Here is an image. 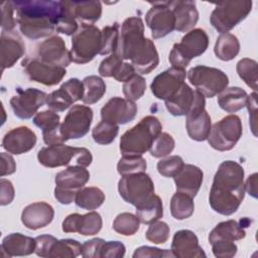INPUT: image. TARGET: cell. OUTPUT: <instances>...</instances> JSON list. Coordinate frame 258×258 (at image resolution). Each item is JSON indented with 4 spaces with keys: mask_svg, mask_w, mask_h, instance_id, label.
Returning a JSON list of instances; mask_svg holds the SVG:
<instances>
[{
    "mask_svg": "<svg viewBox=\"0 0 258 258\" xmlns=\"http://www.w3.org/2000/svg\"><path fill=\"white\" fill-rule=\"evenodd\" d=\"M205 105V96L196 90L194 105L189 112L185 115V127L187 134L192 140L196 141H204L208 139L211 131V117L206 111Z\"/></svg>",
    "mask_w": 258,
    "mask_h": 258,
    "instance_id": "cell-12",
    "label": "cell"
},
{
    "mask_svg": "<svg viewBox=\"0 0 258 258\" xmlns=\"http://www.w3.org/2000/svg\"><path fill=\"white\" fill-rule=\"evenodd\" d=\"M78 28V20L73 16L66 1H60V13L55 25L56 32L66 35H74Z\"/></svg>",
    "mask_w": 258,
    "mask_h": 258,
    "instance_id": "cell-45",
    "label": "cell"
},
{
    "mask_svg": "<svg viewBox=\"0 0 258 258\" xmlns=\"http://www.w3.org/2000/svg\"><path fill=\"white\" fill-rule=\"evenodd\" d=\"M121 198L128 204L138 206L154 194V183L145 172L123 175L118 182Z\"/></svg>",
    "mask_w": 258,
    "mask_h": 258,
    "instance_id": "cell-10",
    "label": "cell"
},
{
    "mask_svg": "<svg viewBox=\"0 0 258 258\" xmlns=\"http://www.w3.org/2000/svg\"><path fill=\"white\" fill-rule=\"evenodd\" d=\"M185 76L186 72L182 69L171 67L165 70L153 79L150 85L152 94L157 99L164 101L171 98L184 84Z\"/></svg>",
    "mask_w": 258,
    "mask_h": 258,
    "instance_id": "cell-17",
    "label": "cell"
},
{
    "mask_svg": "<svg viewBox=\"0 0 258 258\" xmlns=\"http://www.w3.org/2000/svg\"><path fill=\"white\" fill-rule=\"evenodd\" d=\"M82 253V245L73 239L56 240L51 247L48 257L75 258Z\"/></svg>",
    "mask_w": 258,
    "mask_h": 258,
    "instance_id": "cell-41",
    "label": "cell"
},
{
    "mask_svg": "<svg viewBox=\"0 0 258 258\" xmlns=\"http://www.w3.org/2000/svg\"><path fill=\"white\" fill-rule=\"evenodd\" d=\"M54 217L53 208L45 202H36L25 207L21 213L22 224L30 230H38L51 223Z\"/></svg>",
    "mask_w": 258,
    "mask_h": 258,
    "instance_id": "cell-25",
    "label": "cell"
},
{
    "mask_svg": "<svg viewBox=\"0 0 258 258\" xmlns=\"http://www.w3.org/2000/svg\"><path fill=\"white\" fill-rule=\"evenodd\" d=\"M125 255V246L119 241H105L100 249L99 258H121Z\"/></svg>",
    "mask_w": 258,
    "mask_h": 258,
    "instance_id": "cell-52",
    "label": "cell"
},
{
    "mask_svg": "<svg viewBox=\"0 0 258 258\" xmlns=\"http://www.w3.org/2000/svg\"><path fill=\"white\" fill-rule=\"evenodd\" d=\"M137 114V105L130 100L113 97L101 109L102 120L123 125L132 121Z\"/></svg>",
    "mask_w": 258,
    "mask_h": 258,
    "instance_id": "cell-20",
    "label": "cell"
},
{
    "mask_svg": "<svg viewBox=\"0 0 258 258\" xmlns=\"http://www.w3.org/2000/svg\"><path fill=\"white\" fill-rule=\"evenodd\" d=\"M38 58L48 64L56 67H68L72 61L71 51L67 49L64 40L53 35L43 40L37 47Z\"/></svg>",
    "mask_w": 258,
    "mask_h": 258,
    "instance_id": "cell-19",
    "label": "cell"
},
{
    "mask_svg": "<svg viewBox=\"0 0 258 258\" xmlns=\"http://www.w3.org/2000/svg\"><path fill=\"white\" fill-rule=\"evenodd\" d=\"M209 46V36L202 28L186 32L180 42L174 43L169 52V62L172 67L184 70L195 57L202 55Z\"/></svg>",
    "mask_w": 258,
    "mask_h": 258,
    "instance_id": "cell-5",
    "label": "cell"
},
{
    "mask_svg": "<svg viewBox=\"0 0 258 258\" xmlns=\"http://www.w3.org/2000/svg\"><path fill=\"white\" fill-rule=\"evenodd\" d=\"M14 6L12 1H4L1 4L2 12V22L1 26L4 32H11L16 25V18L14 17Z\"/></svg>",
    "mask_w": 258,
    "mask_h": 258,
    "instance_id": "cell-53",
    "label": "cell"
},
{
    "mask_svg": "<svg viewBox=\"0 0 258 258\" xmlns=\"http://www.w3.org/2000/svg\"><path fill=\"white\" fill-rule=\"evenodd\" d=\"M243 128L239 116L228 115L211 127L208 136L209 144L218 151H228L234 148L242 136Z\"/></svg>",
    "mask_w": 258,
    "mask_h": 258,
    "instance_id": "cell-9",
    "label": "cell"
},
{
    "mask_svg": "<svg viewBox=\"0 0 258 258\" xmlns=\"http://www.w3.org/2000/svg\"><path fill=\"white\" fill-rule=\"evenodd\" d=\"M204 173L202 169L192 164H183L179 172L173 177L176 191L184 192L195 198L203 183Z\"/></svg>",
    "mask_w": 258,
    "mask_h": 258,
    "instance_id": "cell-28",
    "label": "cell"
},
{
    "mask_svg": "<svg viewBox=\"0 0 258 258\" xmlns=\"http://www.w3.org/2000/svg\"><path fill=\"white\" fill-rule=\"evenodd\" d=\"M21 66L30 81L45 85L54 86L66 76V68L56 67L41 61L38 57H26Z\"/></svg>",
    "mask_w": 258,
    "mask_h": 258,
    "instance_id": "cell-15",
    "label": "cell"
},
{
    "mask_svg": "<svg viewBox=\"0 0 258 258\" xmlns=\"http://www.w3.org/2000/svg\"><path fill=\"white\" fill-rule=\"evenodd\" d=\"M169 7L175 19V30L185 32L197 24L199 12L195 1H169Z\"/></svg>",
    "mask_w": 258,
    "mask_h": 258,
    "instance_id": "cell-27",
    "label": "cell"
},
{
    "mask_svg": "<svg viewBox=\"0 0 258 258\" xmlns=\"http://www.w3.org/2000/svg\"><path fill=\"white\" fill-rule=\"evenodd\" d=\"M130 60L137 73L142 75L151 73L159 63L158 52L154 42L149 38H145Z\"/></svg>",
    "mask_w": 258,
    "mask_h": 258,
    "instance_id": "cell-29",
    "label": "cell"
},
{
    "mask_svg": "<svg viewBox=\"0 0 258 258\" xmlns=\"http://www.w3.org/2000/svg\"><path fill=\"white\" fill-rule=\"evenodd\" d=\"M102 43H101V55L114 53L117 48L118 36H119V24L116 22L113 25H107L102 30Z\"/></svg>",
    "mask_w": 258,
    "mask_h": 258,
    "instance_id": "cell-46",
    "label": "cell"
},
{
    "mask_svg": "<svg viewBox=\"0 0 258 258\" xmlns=\"http://www.w3.org/2000/svg\"><path fill=\"white\" fill-rule=\"evenodd\" d=\"M248 95L245 90L240 87L226 88L218 97V105L221 109L228 113H236L246 107Z\"/></svg>",
    "mask_w": 258,
    "mask_h": 258,
    "instance_id": "cell-35",
    "label": "cell"
},
{
    "mask_svg": "<svg viewBox=\"0 0 258 258\" xmlns=\"http://www.w3.org/2000/svg\"><path fill=\"white\" fill-rule=\"evenodd\" d=\"M0 56L2 71L13 67L16 61L23 56L25 52V45L21 37L11 32L2 31L0 38Z\"/></svg>",
    "mask_w": 258,
    "mask_h": 258,
    "instance_id": "cell-26",
    "label": "cell"
},
{
    "mask_svg": "<svg viewBox=\"0 0 258 258\" xmlns=\"http://www.w3.org/2000/svg\"><path fill=\"white\" fill-rule=\"evenodd\" d=\"M123 62V59L117 54V53H112L110 56L104 58L100 66H99V74L102 77L105 78H111L114 76L115 72L119 68V66Z\"/></svg>",
    "mask_w": 258,
    "mask_h": 258,
    "instance_id": "cell-54",
    "label": "cell"
},
{
    "mask_svg": "<svg viewBox=\"0 0 258 258\" xmlns=\"http://www.w3.org/2000/svg\"><path fill=\"white\" fill-rule=\"evenodd\" d=\"M237 73L239 77L245 82V84L254 90L257 91V61L244 57L237 62L236 66Z\"/></svg>",
    "mask_w": 258,
    "mask_h": 258,
    "instance_id": "cell-44",
    "label": "cell"
},
{
    "mask_svg": "<svg viewBox=\"0 0 258 258\" xmlns=\"http://www.w3.org/2000/svg\"><path fill=\"white\" fill-rule=\"evenodd\" d=\"M246 236L245 227L235 220H228L219 223L210 233L209 242L213 244L216 241L234 242L242 240Z\"/></svg>",
    "mask_w": 258,
    "mask_h": 258,
    "instance_id": "cell-34",
    "label": "cell"
},
{
    "mask_svg": "<svg viewBox=\"0 0 258 258\" xmlns=\"http://www.w3.org/2000/svg\"><path fill=\"white\" fill-rule=\"evenodd\" d=\"M139 225L140 221L136 215L131 213H121L115 218L113 229L123 236H132L139 230Z\"/></svg>",
    "mask_w": 258,
    "mask_h": 258,
    "instance_id": "cell-43",
    "label": "cell"
},
{
    "mask_svg": "<svg viewBox=\"0 0 258 258\" xmlns=\"http://www.w3.org/2000/svg\"><path fill=\"white\" fill-rule=\"evenodd\" d=\"M73 16L81 21V24H93L102 15L100 1H66Z\"/></svg>",
    "mask_w": 258,
    "mask_h": 258,
    "instance_id": "cell-32",
    "label": "cell"
},
{
    "mask_svg": "<svg viewBox=\"0 0 258 258\" xmlns=\"http://www.w3.org/2000/svg\"><path fill=\"white\" fill-rule=\"evenodd\" d=\"M93 110L85 105L73 106L60 124V131L66 141L84 137L90 130Z\"/></svg>",
    "mask_w": 258,
    "mask_h": 258,
    "instance_id": "cell-13",
    "label": "cell"
},
{
    "mask_svg": "<svg viewBox=\"0 0 258 258\" xmlns=\"http://www.w3.org/2000/svg\"><path fill=\"white\" fill-rule=\"evenodd\" d=\"M84 93L83 82L73 78L64 82L60 88L47 95L46 104L54 112H62L73 103L82 100Z\"/></svg>",
    "mask_w": 258,
    "mask_h": 258,
    "instance_id": "cell-18",
    "label": "cell"
},
{
    "mask_svg": "<svg viewBox=\"0 0 258 258\" xmlns=\"http://www.w3.org/2000/svg\"><path fill=\"white\" fill-rule=\"evenodd\" d=\"M136 74L135 69L133 68V66L129 62H122L119 68L117 69V71L115 72L113 78L118 81V82H127L128 80H130L134 75Z\"/></svg>",
    "mask_w": 258,
    "mask_h": 258,
    "instance_id": "cell-60",
    "label": "cell"
},
{
    "mask_svg": "<svg viewBox=\"0 0 258 258\" xmlns=\"http://www.w3.org/2000/svg\"><path fill=\"white\" fill-rule=\"evenodd\" d=\"M90 179V172L86 167L71 165L67 169L59 171L55 175V186L79 191Z\"/></svg>",
    "mask_w": 258,
    "mask_h": 258,
    "instance_id": "cell-30",
    "label": "cell"
},
{
    "mask_svg": "<svg viewBox=\"0 0 258 258\" xmlns=\"http://www.w3.org/2000/svg\"><path fill=\"white\" fill-rule=\"evenodd\" d=\"M136 216L143 224L149 225L159 220L163 215V207L161 199L153 194L149 199L136 206Z\"/></svg>",
    "mask_w": 258,
    "mask_h": 258,
    "instance_id": "cell-36",
    "label": "cell"
},
{
    "mask_svg": "<svg viewBox=\"0 0 258 258\" xmlns=\"http://www.w3.org/2000/svg\"><path fill=\"white\" fill-rule=\"evenodd\" d=\"M102 218L97 212H90L85 215L78 213L69 215L62 222L64 233H79L83 236H93L102 229Z\"/></svg>",
    "mask_w": 258,
    "mask_h": 258,
    "instance_id": "cell-21",
    "label": "cell"
},
{
    "mask_svg": "<svg viewBox=\"0 0 258 258\" xmlns=\"http://www.w3.org/2000/svg\"><path fill=\"white\" fill-rule=\"evenodd\" d=\"M57 239L51 235H40L35 238L34 253L39 257H48L51 247Z\"/></svg>",
    "mask_w": 258,
    "mask_h": 258,
    "instance_id": "cell-56",
    "label": "cell"
},
{
    "mask_svg": "<svg viewBox=\"0 0 258 258\" xmlns=\"http://www.w3.org/2000/svg\"><path fill=\"white\" fill-rule=\"evenodd\" d=\"M16 10V20L21 33L38 39L50 35L60 13V1L20 0L12 1Z\"/></svg>",
    "mask_w": 258,
    "mask_h": 258,
    "instance_id": "cell-2",
    "label": "cell"
},
{
    "mask_svg": "<svg viewBox=\"0 0 258 258\" xmlns=\"http://www.w3.org/2000/svg\"><path fill=\"white\" fill-rule=\"evenodd\" d=\"M245 196L244 169L236 161L226 160L214 176L209 202L211 208L224 216L237 212Z\"/></svg>",
    "mask_w": 258,
    "mask_h": 258,
    "instance_id": "cell-1",
    "label": "cell"
},
{
    "mask_svg": "<svg viewBox=\"0 0 258 258\" xmlns=\"http://www.w3.org/2000/svg\"><path fill=\"white\" fill-rule=\"evenodd\" d=\"M15 196L13 184L10 180L1 178L0 179V205L6 206L9 205Z\"/></svg>",
    "mask_w": 258,
    "mask_h": 258,
    "instance_id": "cell-59",
    "label": "cell"
},
{
    "mask_svg": "<svg viewBox=\"0 0 258 258\" xmlns=\"http://www.w3.org/2000/svg\"><path fill=\"white\" fill-rule=\"evenodd\" d=\"M212 245L213 253L219 258H230L236 255L238 247L234 242L216 241Z\"/></svg>",
    "mask_w": 258,
    "mask_h": 258,
    "instance_id": "cell-55",
    "label": "cell"
},
{
    "mask_svg": "<svg viewBox=\"0 0 258 258\" xmlns=\"http://www.w3.org/2000/svg\"><path fill=\"white\" fill-rule=\"evenodd\" d=\"M118 132L119 125L102 120L94 127L92 131V137L95 142L102 145H108L115 140Z\"/></svg>",
    "mask_w": 258,
    "mask_h": 258,
    "instance_id": "cell-42",
    "label": "cell"
},
{
    "mask_svg": "<svg viewBox=\"0 0 258 258\" xmlns=\"http://www.w3.org/2000/svg\"><path fill=\"white\" fill-rule=\"evenodd\" d=\"M252 10V1L239 0L228 1L216 5L210 21L211 24L221 33H226L243 21Z\"/></svg>",
    "mask_w": 258,
    "mask_h": 258,
    "instance_id": "cell-8",
    "label": "cell"
},
{
    "mask_svg": "<svg viewBox=\"0 0 258 258\" xmlns=\"http://www.w3.org/2000/svg\"><path fill=\"white\" fill-rule=\"evenodd\" d=\"M184 162L178 155H171L163 158L157 163V171L165 177H174L182 168Z\"/></svg>",
    "mask_w": 258,
    "mask_h": 258,
    "instance_id": "cell-51",
    "label": "cell"
},
{
    "mask_svg": "<svg viewBox=\"0 0 258 258\" xmlns=\"http://www.w3.org/2000/svg\"><path fill=\"white\" fill-rule=\"evenodd\" d=\"M174 145L175 141L173 137L166 132H161L154 139L149 151L153 157L160 158L171 153V151L174 149Z\"/></svg>",
    "mask_w": 258,
    "mask_h": 258,
    "instance_id": "cell-49",
    "label": "cell"
},
{
    "mask_svg": "<svg viewBox=\"0 0 258 258\" xmlns=\"http://www.w3.org/2000/svg\"><path fill=\"white\" fill-rule=\"evenodd\" d=\"M37 159L41 165L49 168L64 165L87 167L92 163L93 156L85 147H72L61 143L41 148L37 153Z\"/></svg>",
    "mask_w": 258,
    "mask_h": 258,
    "instance_id": "cell-4",
    "label": "cell"
},
{
    "mask_svg": "<svg viewBox=\"0 0 258 258\" xmlns=\"http://www.w3.org/2000/svg\"><path fill=\"white\" fill-rule=\"evenodd\" d=\"M152 7L145 15V22L153 38H161L174 30L175 19L169 7V1L149 2Z\"/></svg>",
    "mask_w": 258,
    "mask_h": 258,
    "instance_id": "cell-14",
    "label": "cell"
},
{
    "mask_svg": "<svg viewBox=\"0 0 258 258\" xmlns=\"http://www.w3.org/2000/svg\"><path fill=\"white\" fill-rule=\"evenodd\" d=\"M102 32L93 24H81L72 37V61L80 64L91 61L101 50Z\"/></svg>",
    "mask_w": 258,
    "mask_h": 258,
    "instance_id": "cell-6",
    "label": "cell"
},
{
    "mask_svg": "<svg viewBox=\"0 0 258 258\" xmlns=\"http://www.w3.org/2000/svg\"><path fill=\"white\" fill-rule=\"evenodd\" d=\"M16 170V163L14 158L5 152L1 153V176L14 173Z\"/></svg>",
    "mask_w": 258,
    "mask_h": 258,
    "instance_id": "cell-63",
    "label": "cell"
},
{
    "mask_svg": "<svg viewBox=\"0 0 258 258\" xmlns=\"http://www.w3.org/2000/svg\"><path fill=\"white\" fill-rule=\"evenodd\" d=\"M77 194L78 191L64 189L58 186H55L54 188V198L62 205H70L71 203L75 202Z\"/></svg>",
    "mask_w": 258,
    "mask_h": 258,
    "instance_id": "cell-62",
    "label": "cell"
},
{
    "mask_svg": "<svg viewBox=\"0 0 258 258\" xmlns=\"http://www.w3.org/2000/svg\"><path fill=\"white\" fill-rule=\"evenodd\" d=\"M105 202V194L97 186H87L81 188L76 197L75 203L77 207L92 211L96 210Z\"/></svg>",
    "mask_w": 258,
    "mask_h": 258,
    "instance_id": "cell-38",
    "label": "cell"
},
{
    "mask_svg": "<svg viewBox=\"0 0 258 258\" xmlns=\"http://www.w3.org/2000/svg\"><path fill=\"white\" fill-rule=\"evenodd\" d=\"M134 258H140V257H157V258H162V257H174L171 250H165V249H158L154 247H149V246H142L139 247L135 250L133 253Z\"/></svg>",
    "mask_w": 258,
    "mask_h": 258,
    "instance_id": "cell-57",
    "label": "cell"
},
{
    "mask_svg": "<svg viewBox=\"0 0 258 258\" xmlns=\"http://www.w3.org/2000/svg\"><path fill=\"white\" fill-rule=\"evenodd\" d=\"M257 94L256 92L252 93L250 96L247 98V103L246 107L248 108L249 112V118H250V123H251V129L253 131V134L256 136V127H255V122H256V111H257Z\"/></svg>",
    "mask_w": 258,
    "mask_h": 258,
    "instance_id": "cell-61",
    "label": "cell"
},
{
    "mask_svg": "<svg viewBox=\"0 0 258 258\" xmlns=\"http://www.w3.org/2000/svg\"><path fill=\"white\" fill-rule=\"evenodd\" d=\"M171 252L174 257L178 258H201L206 257V253L199 245L197 235L190 230H179L175 232Z\"/></svg>",
    "mask_w": 258,
    "mask_h": 258,
    "instance_id": "cell-24",
    "label": "cell"
},
{
    "mask_svg": "<svg viewBox=\"0 0 258 258\" xmlns=\"http://www.w3.org/2000/svg\"><path fill=\"white\" fill-rule=\"evenodd\" d=\"M169 226L162 221H155L149 224L146 231V239L153 244H163L169 237Z\"/></svg>",
    "mask_w": 258,
    "mask_h": 258,
    "instance_id": "cell-50",
    "label": "cell"
},
{
    "mask_svg": "<svg viewBox=\"0 0 258 258\" xmlns=\"http://www.w3.org/2000/svg\"><path fill=\"white\" fill-rule=\"evenodd\" d=\"M161 123L154 116L142 118L120 138V151L123 156H141L148 151L154 139L161 133Z\"/></svg>",
    "mask_w": 258,
    "mask_h": 258,
    "instance_id": "cell-3",
    "label": "cell"
},
{
    "mask_svg": "<svg viewBox=\"0 0 258 258\" xmlns=\"http://www.w3.org/2000/svg\"><path fill=\"white\" fill-rule=\"evenodd\" d=\"M35 126L42 130V138L46 145H55L66 142L60 131L59 116L52 110H44L33 117Z\"/></svg>",
    "mask_w": 258,
    "mask_h": 258,
    "instance_id": "cell-23",
    "label": "cell"
},
{
    "mask_svg": "<svg viewBox=\"0 0 258 258\" xmlns=\"http://www.w3.org/2000/svg\"><path fill=\"white\" fill-rule=\"evenodd\" d=\"M214 51L218 58L225 61L231 60L235 58L239 53L240 42L238 38L232 33H221L217 38Z\"/></svg>",
    "mask_w": 258,
    "mask_h": 258,
    "instance_id": "cell-37",
    "label": "cell"
},
{
    "mask_svg": "<svg viewBox=\"0 0 258 258\" xmlns=\"http://www.w3.org/2000/svg\"><path fill=\"white\" fill-rule=\"evenodd\" d=\"M84 93L82 101L85 104H95L99 102L106 93L105 82L97 76H88L83 80Z\"/></svg>",
    "mask_w": 258,
    "mask_h": 258,
    "instance_id": "cell-39",
    "label": "cell"
},
{
    "mask_svg": "<svg viewBox=\"0 0 258 258\" xmlns=\"http://www.w3.org/2000/svg\"><path fill=\"white\" fill-rule=\"evenodd\" d=\"M194 198L190 196L176 191L170 201V213L176 220H184L189 218L195 211Z\"/></svg>",
    "mask_w": 258,
    "mask_h": 258,
    "instance_id": "cell-40",
    "label": "cell"
},
{
    "mask_svg": "<svg viewBox=\"0 0 258 258\" xmlns=\"http://www.w3.org/2000/svg\"><path fill=\"white\" fill-rule=\"evenodd\" d=\"M47 95L34 88L17 89V94L10 99L14 115L20 119H29L36 115L37 110L46 103Z\"/></svg>",
    "mask_w": 258,
    "mask_h": 258,
    "instance_id": "cell-16",
    "label": "cell"
},
{
    "mask_svg": "<svg viewBox=\"0 0 258 258\" xmlns=\"http://www.w3.org/2000/svg\"><path fill=\"white\" fill-rule=\"evenodd\" d=\"M196 91L185 83L171 98L165 100L167 111L173 116H185L195 102Z\"/></svg>",
    "mask_w": 258,
    "mask_h": 258,
    "instance_id": "cell-33",
    "label": "cell"
},
{
    "mask_svg": "<svg viewBox=\"0 0 258 258\" xmlns=\"http://www.w3.org/2000/svg\"><path fill=\"white\" fill-rule=\"evenodd\" d=\"M122 89L125 99L134 102L144 95L146 90V81L140 75L135 74L130 80L124 83Z\"/></svg>",
    "mask_w": 258,
    "mask_h": 258,
    "instance_id": "cell-48",
    "label": "cell"
},
{
    "mask_svg": "<svg viewBox=\"0 0 258 258\" xmlns=\"http://www.w3.org/2000/svg\"><path fill=\"white\" fill-rule=\"evenodd\" d=\"M35 133L26 126H19L8 131L2 140V147L9 153L22 154L31 150L36 144Z\"/></svg>",
    "mask_w": 258,
    "mask_h": 258,
    "instance_id": "cell-22",
    "label": "cell"
},
{
    "mask_svg": "<svg viewBox=\"0 0 258 258\" xmlns=\"http://www.w3.org/2000/svg\"><path fill=\"white\" fill-rule=\"evenodd\" d=\"M245 190L249 192L253 198H257V173L251 174L248 179L246 180V183L244 184Z\"/></svg>",
    "mask_w": 258,
    "mask_h": 258,
    "instance_id": "cell-64",
    "label": "cell"
},
{
    "mask_svg": "<svg viewBox=\"0 0 258 258\" xmlns=\"http://www.w3.org/2000/svg\"><path fill=\"white\" fill-rule=\"evenodd\" d=\"M1 250L8 257L32 254L35 251V238L20 233L9 234L2 240Z\"/></svg>",
    "mask_w": 258,
    "mask_h": 258,
    "instance_id": "cell-31",
    "label": "cell"
},
{
    "mask_svg": "<svg viewBox=\"0 0 258 258\" xmlns=\"http://www.w3.org/2000/svg\"><path fill=\"white\" fill-rule=\"evenodd\" d=\"M146 160L142 156H122L117 164L120 175H127L137 172H145Z\"/></svg>",
    "mask_w": 258,
    "mask_h": 258,
    "instance_id": "cell-47",
    "label": "cell"
},
{
    "mask_svg": "<svg viewBox=\"0 0 258 258\" xmlns=\"http://www.w3.org/2000/svg\"><path fill=\"white\" fill-rule=\"evenodd\" d=\"M144 39V24L142 19L138 16L128 17L123 21L121 30L119 31L115 53L122 59H131Z\"/></svg>",
    "mask_w": 258,
    "mask_h": 258,
    "instance_id": "cell-11",
    "label": "cell"
},
{
    "mask_svg": "<svg viewBox=\"0 0 258 258\" xmlns=\"http://www.w3.org/2000/svg\"><path fill=\"white\" fill-rule=\"evenodd\" d=\"M105 240L101 238H94L92 240L86 241L82 244V253L81 255L85 258H99L100 249Z\"/></svg>",
    "mask_w": 258,
    "mask_h": 258,
    "instance_id": "cell-58",
    "label": "cell"
},
{
    "mask_svg": "<svg viewBox=\"0 0 258 258\" xmlns=\"http://www.w3.org/2000/svg\"><path fill=\"white\" fill-rule=\"evenodd\" d=\"M189 83L207 98L222 93L229 85L228 76L217 68L196 66L187 72Z\"/></svg>",
    "mask_w": 258,
    "mask_h": 258,
    "instance_id": "cell-7",
    "label": "cell"
}]
</instances>
